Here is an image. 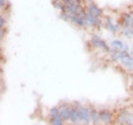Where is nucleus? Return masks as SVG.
Returning <instances> with one entry per match:
<instances>
[{"instance_id":"obj_1","label":"nucleus","mask_w":133,"mask_h":125,"mask_svg":"<svg viewBox=\"0 0 133 125\" xmlns=\"http://www.w3.org/2000/svg\"><path fill=\"white\" fill-rule=\"evenodd\" d=\"M115 123L122 125L125 123H133V112L128 109H122L115 115Z\"/></svg>"},{"instance_id":"obj_2","label":"nucleus","mask_w":133,"mask_h":125,"mask_svg":"<svg viewBox=\"0 0 133 125\" xmlns=\"http://www.w3.org/2000/svg\"><path fill=\"white\" fill-rule=\"evenodd\" d=\"M90 44L92 45V48H98V49H101L103 52L105 53H110L111 51V48H110V44H108L104 40H103L101 37L98 36V34H93L90 39Z\"/></svg>"},{"instance_id":"obj_3","label":"nucleus","mask_w":133,"mask_h":125,"mask_svg":"<svg viewBox=\"0 0 133 125\" xmlns=\"http://www.w3.org/2000/svg\"><path fill=\"white\" fill-rule=\"evenodd\" d=\"M83 17H85L88 22L90 24L91 28H95V29H100L103 26V20L101 18H99L97 16H93L92 13H90L88 10H85V12L83 13Z\"/></svg>"},{"instance_id":"obj_4","label":"nucleus","mask_w":133,"mask_h":125,"mask_svg":"<svg viewBox=\"0 0 133 125\" xmlns=\"http://www.w3.org/2000/svg\"><path fill=\"white\" fill-rule=\"evenodd\" d=\"M103 27L107 30H109L111 33H118L121 30V26L119 23H113L111 17H103Z\"/></svg>"},{"instance_id":"obj_5","label":"nucleus","mask_w":133,"mask_h":125,"mask_svg":"<svg viewBox=\"0 0 133 125\" xmlns=\"http://www.w3.org/2000/svg\"><path fill=\"white\" fill-rule=\"evenodd\" d=\"M60 114L61 117L64 121H70V115H71V110H72V104H70L68 102H61L59 105Z\"/></svg>"},{"instance_id":"obj_6","label":"nucleus","mask_w":133,"mask_h":125,"mask_svg":"<svg viewBox=\"0 0 133 125\" xmlns=\"http://www.w3.org/2000/svg\"><path fill=\"white\" fill-rule=\"evenodd\" d=\"M79 113H80L81 122L82 123H91V112L90 107L84 105V104H79Z\"/></svg>"},{"instance_id":"obj_7","label":"nucleus","mask_w":133,"mask_h":125,"mask_svg":"<svg viewBox=\"0 0 133 125\" xmlns=\"http://www.w3.org/2000/svg\"><path fill=\"white\" fill-rule=\"evenodd\" d=\"M114 114L112 113L110 110L108 109H101L100 110V119H101V122L105 125H112L114 120Z\"/></svg>"},{"instance_id":"obj_8","label":"nucleus","mask_w":133,"mask_h":125,"mask_svg":"<svg viewBox=\"0 0 133 125\" xmlns=\"http://www.w3.org/2000/svg\"><path fill=\"white\" fill-rule=\"evenodd\" d=\"M70 22H72L73 24H76L79 28H88L90 27V24L88 22L85 17L79 16V15H72L70 16Z\"/></svg>"},{"instance_id":"obj_9","label":"nucleus","mask_w":133,"mask_h":125,"mask_svg":"<svg viewBox=\"0 0 133 125\" xmlns=\"http://www.w3.org/2000/svg\"><path fill=\"white\" fill-rule=\"evenodd\" d=\"M120 64H121L123 68H125V70L129 73H133V57L130 53L125 54L120 60Z\"/></svg>"},{"instance_id":"obj_10","label":"nucleus","mask_w":133,"mask_h":125,"mask_svg":"<svg viewBox=\"0 0 133 125\" xmlns=\"http://www.w3.org/2000/svg\"><path fill=\"white\" fill-rule=\"evenodd\" d=\"M87 10H88L90 13H92L93 16H97L99 18H102L103 17V10L100 8L97 3H94L93 1H88L87 2Z\"/></svg>"},{"instance_id":"obj_11","label":"nucleus","mask_w":133,"mask_h":125,"mask_svg":"<svg viewBox=\"0 0 133 125\" xmlns=\"http://www.w3.org/2000/svg\"><path fill=\"white\" fill-rule=\"evenodd\" d=\"M79 103H72V110H71V115H70V122L77 125L81 122L80 113H79Z\"/></svg>"},{"instance_id":"obj_12","label":"nucleus","mask_w":133,"mask_h":125,"mask_svg":"<svg viewBox=\"0 0 133 125\" xmlns=\"http://www.w3.org/2000/svg\"><path fill=\"white\" fill-rule=\"evenodd\" d=\"M118 23L122 27H133V20L131 18V16L129 12H124V13H122L121 16H120V19Z\"/></svg>"},{"instance_id":"obj_13","label":"nucleus","mask_w":133,"mask_h":125,"mask_svg":"<svg viewBox=\"0 0 133 125\" xmlns=\"http://www.w3.org/2000/svg\"><path fill=\"white\" fill-rule=\"evenodd\" d=\"M90 112H91V123L93 125L101 124V119H100V110H97L93 105H89Z\"/></svg>"},{"instance_id":"obj_14","label":"nucleus","mask_w":133,"mask_h":125,"mask_svg":"<svg viewBox=\"0 0 133 125\" xmlns=\"http://www.w3.org/2000/svg\"><path fill=\"white\" fill-rule=\"evenodd\" d=\"M110 48H111V51H122L123 48H124V42L121 40H119V39L112 40L111 43H110Z\"/></svg>"},{"instance_id":"obj_15","label":"nucleus","mask_w":133,"mask_h":125,"mask_svg":"<svg viewBox=\"0 0 133 125\" xmlns=\"http://www.w3.org/2000/svg\"><path fill=\"white\" fill-rule=\"evenodd\" d=\"M120 31L127 38H133V27H122Z\"/></svg>"},{"instance_id":"obj_16","label":"nucleus","mask_w":133,"mask_h":125,"mask_svg":"<svg viewBox=\"0 0 133 125\" xmlns=\"http://www.w3.org/2000/svg\"><path fill=\"white\" fill-rule=\"evenodd\" d=\"M49 117H61L59 106H53L49 111Z\"/></svg>"},{"instance_id":"obj_17","label":"nucleus","mask_w":133,"mask_h":125,"mask_svg":"<svg viewBox=\"0 0 133 125\" xmlns=\"http://www.w3.org/2000/svg\"><path fill=\"white\" fill-rule=\"evenodd\" d=\"M65 121L62 117H49L50 125H64Z\"/></svg>"},{"instance_id":"obj_18","label":"nucleus","mask_w":133,"mask_h":125,"mask_svg":"<svg viewBox=\"0 0 133 125\" xmlns=\"http://www.w3.org/2000/svg\"><path fill=\"white\" fill-rule=\"evenodd\" d=\"M59 18L64 20V21H70V15L66 11H61L59 13Z\"/></svg>"},{"instance_id":"obj_19","label":"nucleus","mask_w":133,"mask_h":125,"mask_svg":"<svg viewBox=\"0 0 133 125\" xmlns=\"http://www.w3.org/2000/svg\"><path fill=\"white\" fill-rule=\"evenodd\" d=\"M6 28V17L1 12L0 15V29H5Z\"/></svg>"},{"instance_id":"obj_20","label":"nucleus","mask_w":133,"mask_h":125,"mask_svg":"<svg viewBox=\"0 0 133 125\" xmlns=\"http://www.w3.org/2000/svg\"><path fill=\"white\" fill-rule=\"evenodd\" d=\"M8 2H9L8 0H0V8H1V10L6 7V5H7Z\"/></svg>"},{"instance_id":"obj_21","label":"nucleus","mask_w":133,"mask_h":125,"mask_svg":"<svg viewBox=\"0 0 133 125\" xmlns=\"http://www.w3.org/2000/svg\"><path fill=\"white\" fill-rule=\"evenodd\" d=\"M5 29H0V40H1V41H3V38H5V34H6Z\"/></svg>"},{"instance_id":"obj_22","label":"nucleus","mask_w":133,"mask_h":125,"mask_svg":"<svg viewBox=\"0 0 133 125\" xmlns=\"http://www.w3.org/2000/svg\"><path fill=\"white\" fill-rule=\"evenodd\" d=\"M129 13H130V16H131V18H132V20H133V11H130V12H129Z\"/></svg>"},{"instance_id":"obj_23","label":"nucleus","mask_w":133,"mask_h":125,"mask_svg":"<svg viewBox=\"0 0 133 125\" xmlns=\"http://www.w3.org/2000/svg\"><path fill=\"white\" fill-rule=\"evenodd\" d=\"M122 125H133V123H125V124H122Z\"/></svg>"},{"instance_id":"obj_24","label":"nucleus","mask_w":133,"mask_h":125,"mask_svg":"<svg viewBox=\"0 0 133 125\" xmlns=\"http://www.w3.org/2000/svg\"><path fill=\"white\" fill-rule=\"evenodd\" d=\"M130 54H131V55L133 57V49H132V50H131V51H130Z\"/></svg>"},{"instance_id":"obj_25","label":"nucleus","mask_w":133,"mask_h":125,"mask_svg":"<svg viewBox=\"0 0 133 125\" xmlns=\"http://www.w3.org/2000/svg\"><path fill=\"white\" fill-rule=\"evenodd\" d=\"M82 125H91V124H90V123H83Z\"/></svg>"},{"instance_id":"obj_26","label":"nucleus","mask_w":133,"mask_h":125,"mask_svg":"<svg viewBox=\"0 0 133 125\" xmlns=\"http://www.w3.org/2000/svg\"><path fill=\"white\" fill-rule=\"evenodd\" d=\"M99 125H105V124H102V123H101V124H99Z\"/></svg>"},{"instance_id":"obj_27","label":"nucleus","mask_w":133,"mask_h":125,"mask_svg":"<svg viewBox=\"0 0 133 125\" xmlns=\"http://www.w3.org/2000/svg\"><path fill=\"white\" fill-rule=\"evenodd\" d=\"M132 99H133V95H132Z\"/></svg>"}]
</instances>
